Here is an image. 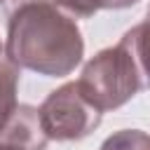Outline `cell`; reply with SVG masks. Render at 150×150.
Segmentation results:
<instances>
[{
	"label": "cell",
	"mask_w": 150,
	"mask_h": 150,
	"mask_svg": "<svg viewBox=\"0 0 150 150\" xmlns=\"http://www.w3.org/2000/svg\"><path fill=\"white\" fill-rule=\"evenodd\" d=\"M5 54L19 70L66 77L80 66L84 40L75 19L59 7L49 2H23L7 14Z\"/></svg>",
	"instance_id": "obj_1"
},
{
	"label": "cell",
	"mask_w": 150,
	"mask_h": 150,
	"mask_svg": "<svg viewBox=\"0 0 150 150\" xmlns=\"http://www.w3.org/2000/svg\"><path fill=\"white\" fill-rule=\"evenodd\" d=\"M82 96L101 112L117 110L150 89V23L131 26L117 45L91 56L75 80Z\"/></svg>",
	"instance_id": "obj_2"
},
{
	"label": "cell",
	"mask_w": 150,
	"mask_h": 150,
	"mask_svg": "<svg viewBox=\"0 0 150 150\" xmlns=\"http://www.w3.org/2000/svg\"><path fill=\"white\" fill-rule=\"evenodd\" d=\"M42 131L49 141H80L87 138L103 120V112L91 105L77 82H66L54 89L38 108Z\"/></svg>",
	"instance_id": "obj_3"
},
{
	"label": "cell",
	"mask_w": 150,
	"mask_h": 150,
	"mask_svg": "<svg viewBox=\"0 0 150 150\" xmlns=\"http://www.w3.org/2000/svg\"><path fill=\"white\" fill-rule=\"evenodd\" d=\"M49 138L42 131L40 112L35 105L19 103L9 117L0 124V145L21 148V150H45Z\"/></svg>",
	"instance_id": "obj_4"
},
{
	"label": "cell",
	"mask_w": 150,
	"mask_h": 150,
	"mask_svg": "<svg viewBox=\"0 0 150 150\" xmlns=\"http://www.w3.org/2000/svg\"><path fill=\"white\" fill-rule=\"evenodd\" d=\"M19 68L7 59L5 45L0 42V124L9 117V112L19 105L16 91H19Z\"/></svg>",
	"instance_id": "obj_5"
},
{
	"label": "cell",
	"mask_w": 150,
	"mask_h": 150,
	"mask_svg": "<svg viewBox=\"0 0 150 150\" xmlns=\"http://www.w3.org/2000/svg\"><path fill=\"white\" fill-rule=\"evenodd\" d=\"M23 2H49V5L59 7L61 12H66L73 19H87V16H94L98 12V2L96 0H0L5 14H9L14 7L23 5Z\"/></svg>",
	"instance_id": "obj_6"
},
{
	"label": "cell",
	"mask_w": 150,
	"mask_h": 150,
	"mask_svg": "<svg viewBox=\"0 0 150 150\" xmlns=\"http://www.w3.org/2000/svg\"><path fill=\"white\" fill-rule=\"evenodd\" d=\"M101 150H150V134L141 129H120L103 141Z\"/></svg>",
	"instance_id": "obj_7"
},
{
	"label": "cell",
	"mask_w": 150,
	"mask_h": 150,
	"mask_svg": "<svg viewBox=\"0 0 150 150\" xmlns=\"http://www.w3.org/2000/svg\"><path fill=\"white\" fill-rule=\"evenodd\" d=\"M96 2H98V9H124L136 5L138 0H96Z\"/></svg>",
	"instance_id": "obj_8"
},
{
	"label": "cell",
	"mask_w": 150,
	"mask_h": 150,
	"mask_svg": "<svg viewBox=\"0 0 150 150\" xmlns=\"http://www.w3.org/2000/svg\"><path fill=\"white\" fill-rule=\"evenodd\" d=\"M0 150H21V148H9V145H0Z\"/></svg>",
	"instance_id": "obj_9"
},
{
	"label": "cell",
	"mask_w": 150,
	"mask_h": 150,
	"mask_svg": "<svg viewBox=\"0 0 150 150\" xmlns=\"http://www.w3.org/2000/svg\"><path fill=\"white\" fill-rule=\"evenodd\" d=\"M145 21H148V23H150V7H148V19H145Z\"/></svg>",
	"instance_id": "obj_10"
}]
</instances>
